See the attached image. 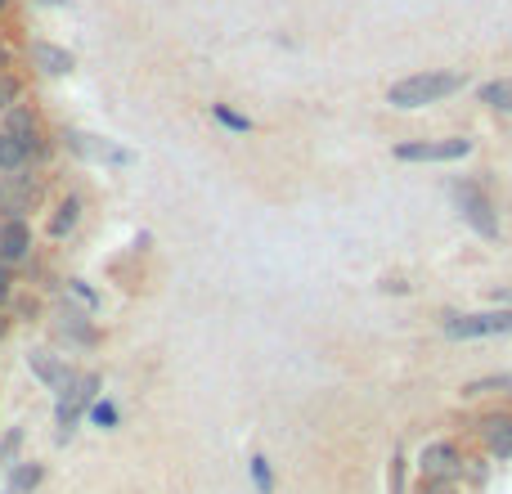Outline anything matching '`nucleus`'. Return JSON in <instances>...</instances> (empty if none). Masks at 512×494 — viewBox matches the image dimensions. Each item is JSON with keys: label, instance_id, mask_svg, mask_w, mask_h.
Instances as JSON below:
<instances>
[{"label": "nucleus", "instance_id": "obj_1", "mask_svg": "<svg viewBox=\"0 0 512 494\" xmlns=\"http://www.w3.org/2000/svg\"><path fill=\"white\" fill-rule=\"evenodd\" d=\"M468 86L463 72H414V77H400L396 86L387 90V104L409 113V108H427V104H441V99L459 95Z\"/></svg>", "mask_w": 512, "mask_h": 494}, {"label": "nucleus", "instance_id": "obj_26", "mask_svg": "<svg viewBox=\"0 0 512 494\" xmlns=\"http://www.w3.org/2000/svg\"><path fill=\"white\" fill-rule=\"evenodd\" d=\"M391 494H405V459L396 454V463H391Z\"/></svg>", "mask_w": 512, "mask_h": 494}, {"label": "nucleus", "instance_id": "obj_8", "mask_svg": "<svg viewBox=\"0 0 512 494\" xmlns=\"http://www.w3.org/2000/svg\"><path fill=\"white\" fill-rule=\"evenodd\" d=\"M63 144H68L72 153H81V158H90V162H113V167H131L135 162L131 149H117V144L99 140V135H86V131H68Z\"/></svg>", "mask_w": 512, "mask_h": 494}, {"label": "nucleus", "instance_id": "obj_17", "mask_svg": "<svg viewBox=\"0 0 512 494\" xmlns=\"http://www.w3.org/2000/svg\"><path fill=\"white\" fill-rule=\"evenodd\" d=\"M18 95H23V81H18L9 68H0V113H9V108L18 104Z\"/></svg>", "mask_w": 512, "mask_h": 494}, {"label": "nucleus", "instance_id": "obj_23", "mask_svg": "<svg viewBox=\"0 0 512 494\" xmlns=\"http://www.w3.org/2000/svg\"><path fill=\"white\" fill-rule=\"evenodd\" d=\"M486 477H490L486 459H468V463H463V481H468V486H486Z\"/></svg>", "mask_w": 512, "mask_h": 494}, {"label": "nucleus", "instance_id": "obj_12", "mask_svg": "<svg viewBox=\"0 0 512 494\" xmlns=\"http://www.w3.org/2000/svg\"><path fill=\"white\" fill-rule=\"evenodd\" d=\"M32 158H36L32 144H27L23 135H14V131L0 126V171H5V176H18V171L32 167Z\"/></svg>", "mask_w": 512, "mask_h": 494}, {"label": "nucleus", "instance_id": "obj_2", "mask_svg": "<svg viewBox=\"0 0 512 494\" xmlns=\"http://www.w3.org/2000/svg\"><path fill=\"white\" fill-rule=\"evenodd\" d=\"M441 333L450 342H477V337H512V310H472V315H441Z\"/></svg>", "mask_w": 512, "mask_h": 494}, {"label": "nucleus", "instance_id": "obj_3", "mask_svg": "<svg viewBox=\"0 0 512 494\" xmlns=\"http://www.w3.org/2000/svg\"><path fill=\"white\" fill-rule=\"evenodd\" d=\"M454 203H459L463 221L481 234V239H499V216H495V203L486 198V189L477 180H459L454 185Z\"/></svg>", "mask_w": 512, "mask_h": 494}, {"label": "nucleus", "instance_id": "obj_29", "mask_svg": "<svg viewBox=\"0 0 512 494\" xmlns=\"http://www.w3.org/2000/svg\"><path fill=\"white\" fill-rule=\"evenodd\" d=\"M0 68H5V54H0Z\"/></svg>", "mask_w": 512, "mask_h": 494}, {"label": "nucleus", "instance_id": "obj_19", "mask_svg": "<svg viewBox=\"0 0 512 494\" xmlns=\"http://www.w3.org/2000/svg\"><path fill=\"white\" fill-rule=\"evenodd\" d=\"M248 468H252L256 490H261V494H274V472H270V459H261V454H256V459L248 463Z\"/></svg>", "mask_w": 512, "mask_h": 494}, {"label": "nucleus", "instance_id": "obj_16", "mask_svg": "<svg viewBox=\"0 0 512 494\" xmlns=\"http://www.w3.org/2000/svg\"><path fill=\"white\" fill-rule=\"evenodd\" d=\"M481 104L495 108V113H512V77H499V81H486V86L477 90Z\"/></svg>", "mask_w": 512, "mask_h": 494}, {"label": "nucleus", "instance_id": "obj_4", "mask_svg": "<svg viewBox=\"0 0 512 494\" xmlns=\"http://www.w3.org/2000/svg\"><path fill=\"white\" fill-rule=\"evenodd\" d=\"M396 162H463L472 158V140L468 135H450V140H409L396 144Z\"/></svg>", "mask_w": 512, "mask_h": 494}, {"label": "nucleus", "instance_id": "obj_25", "mask_svg": "<svg viewBox=\"0 0 512 494\" xmlns=\"http://www.w3.org/2000/svg\"><path fill=\"white\" fill-rule=\"evenodd\" d=\"M9 292H14V265H9L5 256H0V306L9 301Z\"/></svg>", "mask_w": 512, "mask_h": 494}, {"label": "nucleus", "instance_id": "obj_7", "mask_svg": "<svg viewBox=\"0 0 512 494\" xmlns=\"http://www.w3.org/2000/svg\"><path fill=\"white\" fill-rule=\"evenodd\" d=\"M486 459H512V409H486V414L472 423Z\"/></svg>", "mask_w": 512, "mask_h": 494}, {"label": "nucleus", "instance_id": "obj_9", "mask_svg": "<svg viewBox=\"0 0 512 494\" xmlns=\"http://www.w3.org/2000/svg\"><path fill=\"white\" fill-rule=\"evenodd\" d=\"M0 256H5L9 265L32 256V225H27V216H5V221H0Z\"/></svg>", "mask_w": 512, "mask_h": 494}, {"label": "nucleus", "instance_id": "obj_11", "mask_svg": "<svg viewBox=\"0 0 512 494\" xmlns=\"http://www.w3.org/2000/svg\"><path fill=\"white\" fill-rule=\"evenodd\" d=\"M27 59H32L45 77H68V72L77 68V59H72L63 45H54V41H27Z\"/></svg>", "mask_w": 512, "mask_h": 494}, {"label": "nucleus", "instance_id": "obj_28", "mask_svg": "<svg viewBox=\"0 0 512 494\" xmlns=\"http://www.w3.org/2000/svg\"><path fill=\"white\" fill-rule=\"evenodd\" d=\"M36 5H50V9H59V5H68V0H36Z\"/></svg>", "mask_w": 512, "mask_h": 494}, {"label": "nucleus", "instance_id": "obj_10", "mask_svg": "<svg viewBox=\"0 0 512 494\" xmlns=\"http://www.w3.org/2000/svg\"><path fill=\"white\" fill-rule=\"evenodd\" d=\"M32 203H36V180L27 176V171L5 176V185H0V212H5V216H23V212H32Z\"/></svg>", "mask_w": 512, "mask_h": 494}, {"label": "nucleus", "instance_id": "obj_5", "mask_svg": "<svg viewBox=\"0 0 512 494\" xmlns=\"http://www.w3.org/2000/svg\"><path fill=\"white\" fill-rule=\"evenodd\" d=\"M27 369H32L59 400H68L81 382V373L68 364V355H54V351H27Z\"/></svg>", "mask_w": 512, "mask_h": 494}, {"label": "nucleus", "instance_id": "obj_20", "mask_svg": "<svg viewBox=\"0 0 512 494\" xmlns=\"http://www.w3.org/2000/svg\"><path fill=\"white\" fill-rule=\"evenodd\" d=\"M23 445V427H9L5 441H0V468H14V454Z\"/></svg>", "mask_w": 512, "mask_h": 494}, {"label": "nucleus", "instance_id": "obj_13", "mask_svg": "<svg viewBox=\"0 0 512 494\" xmlns=\"http://www.w3.org/2000/svg\"><path fill=\"white\" fill-rule=\"evenodd\" d=\"M59 333L68 337V342H77V346H99V328L90 324V315L86 310H77V306H63Z\"/></svg>", "mask_w": 512, "mask_h": 494}, {"label": "nucleus", "instance_id": "obj_27", "mask_svg": "<svg viewBox=\"0 0 512 494\" xmlns=\"http://www.w3.org/2000/svg\"><path fill=\"white\" fill-rule=\"evenodd\" d=\"M68 288H72V292H77V297H81V301H86V306H99V297H95V292H90V288H86V283H81V279H72V283H68Z\"/></svg>", "mask_w": 512, "mask_h": 494}, {"label": "nucleus", "instance_id": "obj_14", "mask_svg": "<svg viewBox=\"0 0 512 494\" xmlns=\"http://www.w3.org/2000/svg\"><path fill=\"white\" fill-rule=\"evenodd\" d=\"M45 481V468L36 459H23V463H14V472H9V490L5 494H32L36 486Z\"/></svg>", "mask_w": 512, "mask_h": 494}, {"label": "nucleus", "instance_id": "obj_30", "mask_svg": "<svg viewBox=\"0 0 512 494\" xmlns=\"http://www.w3.org/2000/svg\"><path fill=\"white\" fill-rule=\"evenodd\" d=\"M5 5H9V0H0V9H5Z\"/></svg>", "mask_w": 512, "mask_h": 494}, {"label": "nucleus", "instance_id": "obj_22", "mask_svg": "<svg viewBox=\"0 0 512 494\" xmlns=\"http://www.w3.org/2000/svg\"><path fill=\"white\" fill-rule=\"evenodd\" d=\"M117 418H122V414H117L108 400H95V405H90V423H95V427H117Z\"/></svg>", "mask_w": 512, "mask_h": 494}, {"label": "nucleus", "instance_id": "obj_6", "mask_svg": "<svg viewBox=\"0 0 512 494\" xmlns=\"http://www.w3.org/2000/svg\"><path fill=\"white\" fill-rule=\"evenodd\" d=\"M463 463H468V454L459 450V441H432L418 454V472L432 481H463Z\"/></svg>", "mask_w": 512, "mask_h": 494}, {"label": "nucleus", "instance_id": "obj_18", "mask_svg": "<svg viewBox=\"0 0 512 494\" xmlns=\"http://www.w3.org/2000/svg\"><path fill=\"white\" fill-rule=\"evenodd\" d=\"M495 387L512 391V378H508V373H499V378H477V382H468V387H463V396L477 400V396H486V391H495Z\"/></svg>", "mask_w": 512, "mask_h": 494}, {"label": "nucleus", "instance_id": "obj_24", "mask_svg": "<svg viewBox=\"0 0 512 494\" xmlns=\"http://www.w3.org/2000/svg\"><path fill=\"white\" fill-rule=\"evenodd\" d=\"M463 481H432V477H423L418 481V494H459Z\"/></svg>", "mask_w": 512, "mask_h": 494}, {"label": "nucleus", "instance_id": "obj_15", "mask_svg": "<svg viewBox=\"0 0 512 494\" xmlns=\"http://www.w3.org/2000/svg\"><path fill=\"white\" fill-rule=\"evenodd\" d=\"M81 225V198H63L54 207V221H50V239H68L72 230Z\"/></svg>", "mask_w": 512, "mask_h": 494}, {"label": "nucleus", "instance_id": "obj_21", "mask_svg": "<svg viewBox=\"0 0 512 494\" xmlns=\"http://www.w3.org/2000/svg\"><path fill=\"white\" fill-rule=\"evenodd\" d=\"M212 117H216V122H221V126H230V131H252V122H248V117H239V113H234V108H225V104H212Z\"/></svg>", "mask_w": 512, "mask_h": 494}]
</instances>
